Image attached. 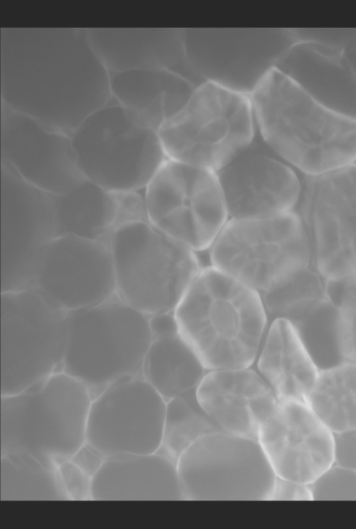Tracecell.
<instances>
[{
  "instance_id": "obj_25",
  "label": "cell",
  "mask_w": 356,
  "mask_h": 529,
  "mask_svg": "<svg viewBox=\"0 0 356 529\" xmlns=\"http://www.w3.org/2000/svg\"><path fill=\"white\" fill-rule=\"evenodd\" d=\"M110 79L112 97L157 131L197 87L168 70H128L110 73Z\"/></svg>"
},
{
  "instance_id": "obj_19",
  "label": "cell",
  "mask_w": 356,
  "mask_h": 529,
  "mask_svg": "<svg viewBox=\"0 0 356 529\" xmlns=\"http://www.w3.org/2000/svg\"><path fill=\"white\" fill-rule=\"evenodd\" d=\"M257 441L280 478L311 484L333 464V432L305 402H279Z\"/></svg>"
},
{
  "instance_id": "obj_36",
  "label": "cell",
  "mask_w": 356,
  "mask_h": 529,
  "mask_svg": "<svg viewBox=\"0 0 356 529\" xmlns=\"http://www.w3.org/2000/svg\"><path fill=\"white\" fill-rule=\"evenodd\" d=\"M56 471L68 500H92V478L70 459L59 463Z\"/></svg>"
},
{
  "instance_id": "obj_20",
  "label": "cell",
  "mask_w": 356,
  "mask_h": 529,
  "mask_svg": "<svg viewBox=\"0 0 356 529\" xmlns=\"http://www.w3.org/2000/svg\"><path fill=\"white\" fill-rule=\"evenodd\" d=\"M232 218H269L294 211L300 182L288 165L248 147L216 172Z\"/></svg>"
},
{
  "instance_id": "obj_18",
  "label": "cell",
  "mask_w": 356,
  "mask_h": 529,
  "mask_svg": "<svg viewBox=\"0 0 356 529\" xmlns=\"http://www.w3.org/2000/svg\"><path fill=\"white\" fill-rule=\"evenodd\" d=\"M1 162L51 195L67 191L84 178L70 136L6 106L1 124Z\"/></svg>"
},
{
  "instance_id": "obj_4",
  "label": "cell",
  "mask_w": 356,
  "mask_h": 529,
  "mask_svg": "<svg viewBox=\"0 0 356 529\" xmlns=\"http://www.w3.org/2000/svg\"><path fill=\"white\" fill-rule=\"evenodd\" d=\"M91 401L87 389L62 371L1 396V456L26 455L56 469L86 441Z\"/></svg>"
},
{
  "instance_id": "obj_11",
  "label": "cell",
  "mask_w": 356,
  "mask_h": 529,
  "mask_svg": "<svg viewBox=\"0 0 356 529\" xmlns=\"http://www.w3.org/2000/svg\"><path fill=\"white\" fill-rule=\"evenodd\" d=\"M144 190L149 223L195 252L210 248L227 222L215 171L168 158Z\"/></svg>"
},
{
  "instance_id": "obj_10",
  "label": "cell",
  "mask_w": 356,
  "mask_h": 529,
  "mask_svg": "<svg viewBox=\"0 0 356 529\" xmlns=\"http://www.w3.org/2000/svg\"><path fill=\"white\" fill-rule=\"evenodd\" d=\"M1 396L27 389L61 371L67 312L35 289L1 292Z\"/></svg>"
},
{
  "instance_id": "obj_14",
  "label": "cell",
  "mask_w": 356,
  "mask_h": 529,
  "mask_svg": "<svg viewBox=\"0 0 356 529\" xmlns=\"http://www.w3.org/2000/svg\"><path fill=\"white\" fill-rule=\"evenodd\" d=\"M186 60L202 82L250 96L297 41L293 29H183Z\"/></svg>"
},
{
  "instance_id": "obj_9",
  "label": "cell",
  "mask_w": 356,
  "mask_h": 529,
  "mask_svg": "<svg viewBox=\"0 0 356 529\" xmlns=\"http://www.w3.org/2000/svg\"><path fill=\"white\" fill-rule=\"evenodd\" d=\"M211 266L257 291L273 290L311 267L307 238L293 211L228 220L210 247Z\"/></svg>"
},
{
  "instance_id": "obj_27",
  "label": "cell",
  "mask_w": 356,
  "mask_h": 529,
  "mask_svg": "<svg viewBox=\"0 0 356 529\" xmlns=\"http://www.w3.org/2000/svg\"><path fill=\"white\" fill-rule=\"evenodd\" d=\"M141 375L167 401L195 391L207 371L179 332L175 319L152 330Z\"/></svg>"
},
{
  "instance_id": "obj_28",
  "label": "cell",
  "mask_w": 356,
  "mask_h": 529,
  "mask_svg": "<svg viewBox=\"0 0 356 529\" xmlns=\"http://www.w3.org/2000/svg\"><path fill=\"white\" fill-rule=\"evenodd\" d=\"M56 235L74 236L110 244L116 229L115 192L83 178L67 191L54 195Z\"/></svg>"
},
{
  "instance_id": "obj_31",
  "label": "cell",
  "mask_w": 356,
  "mask_h": 529,
  "mask_svg": "<svg viewBox=\"0 0 356 529\" xmlns=\"http://www.w3.org/2000/svg\"><path fill=\"white\" fill-rule=\"evenodd\" d=\"M0 500H68L56 469L26 455H7L0 459Z\"/></svg>"
},
{
  "instance_id": "obj_7",
  "label": "cell",
  "mask_w": 356,
  "mask_h": 529,
  "mask_svg": "<svg viewBox=\"0 0 356 529\" xmlns=\"http://www.w3.org/2000/svg\"><path fill=\"white\" fill-rule=\"evenodd\" d=\"M116 294L149 315L173 313L202 267L195 252L148 221L117 229L110 241Z\"/></svg>"
},
{
  "instance_id": "obj_41",
  "label": "cell",
  "mask_w": 356,
  "mask_h": 529,
  "mask_svg": "<svg viewBox=\"0 0 356 529\" xmlns=\"http://www.w3.org/2000/svg\"><path fill=\"white\" fill-rule=\"evenodd\" d=\"M341 51L356 74V29H350Z\"/></svg>"
},
{
  "instance_id": "obj_26",
  "label": "cell",
  "mask_w": 356,
  "mask_h": 529,
  "mask_svg": "<svg viewBox=\"0 0 356 529\" xmlns=\"http://www.w3.org/2000/svg\"><path fill=\"white\" fill-rule=\"evenodd\" d=\"M257 367L279 402H305L319 372L293 325L284 318L272 323Z\"/></svg>"
},
{
  "instance_id": "obj_5",
  "label": "cell",
  "mask_w": 356,
  "mask_h": 529,
  "mask_svg": "<svg viewBox=\"0 0 356 529\" xmlns=\"http://www.w3.org/2000/svg\"><path fill=\"white\" fill-rule=\"evenodd\" d=\"M149 319L116 293L67 312L61 371L81 384L92 399L120 381L142 375L152 341Z\"/></svg>"
},
{
  "instance_id": "obj_35",
  "label": "cell",
  "mask_w": 356,
  "mask_h": 529,
  "mask_svg": "<svg viewBox=\"0 0 356 529\" xmlns=\"http://www.w3.org/2000/svg\"><path fill=\"white\" fill-rule=\"evenodd\" d=\"M338 307L341 316L346 354L350 361L356 362V276L344 279Z\"/></svg>"
},
{
  "instance_id": "obj_30",
  "label": "cell",
  "mask_w": 356,
  "mask_h": 529,
  "mask_svg": "<svg viewBox=\"0 0 356 529\" xmlns=\"http://www.w3.org/2000/svg\"><path fill=\"white\" fill-rule=\"evenodd\" d=\"M290 323L319 371L350 361L340 310L327 298L317 301Z\"/></svg>"
},
{
  "instance_id": "obj_15",
  "label": "cell",
  "mask_w": 356,
  "mask_h": 529,
  "mask_svg": "<svg viewBox=\"0 0 356 529\" xmlns=\"http://www.w3.org/2000/svg\"><path fill=\"white\" fill-rule=\"evenodd\" d=\"M1 292L31 289L46 246L57 236L54 195L1 162Z\"/></svg>"
},
{
  "instance_id": "obj_39",
  "label": "cell",
  "mask_w": 356,
  "mask_h": 529,
  "mask_svg": "<svg viewBox=\"0 0 356 529\" xmlns=\"http://www.w3.org/2000/svg\"><path fill=\"white\" fill-rule=\"evenodd\" d=\"M270 500H312L309 484L276 477Z\"/></svg>"
},
{
  "instance_id": "obj_6",
  "label": "cell",
  "mask_w": 356,
  "mask_h": 529,
  "mask_svg": "<svg viewBox=\"0 0 356 529\" xmlns=\"http://www.w3.org/2000/svg\"><path fill=\"white\" fill-rule=\"evenodd\" d=\"M254 124L250 96L204 82L158 134L168 158L217 172L251 145Z\"/></svg>"
},
{
  "instance_id": "obj_16",
  "label": "cell",
  "mask_w": 356,
  "mask_h": 529,
  "mask_svg": "<svg viewBox=\"0 0 356 529\" xmlns=\"http://www.w3.org/2000/svg\"><path fill=\"white\" fill-rule=\"evenodd\" d=\"M166 403L142 375L120 381L92 399L86 441L106 457L155 453L161 445Z\"/></svg>"
},
{
  "instance_id": "obj_34",
  "label": "cell",
  "mask_w": 356,
  "mask_h": 529,
  "mask_svg": "<svg viewBox=\"0 0 356 529\" xmlns=\"http://www.w3.org/2000/svg\"><path fill=\"white\" fill-rule=\"evenodd\" d=\"M314 500H356V471L332 464L309 484Z\"/></svg>"
},
{
  "instance_id": "obj_3",
  "label": "cell",
  "mask_w": 356,
  "mask_h": 529,
  "mask_svg": "<svg viewBox=\"0 0 356 529\" xmlns=\"http://www.w3.org/2000/svg\"><path fill=\"white\" fill-rule=\"evenodd\" d=\"M173 315L207 371L250 368L267 323L259 293L213 266L201 268Z\"/></svg>"
},
{
  "instance_id": "obj_12",
  "label": "cell",
  "mask_w": 356,
  "mask_h": 529,
  "mask_svg": "<svg viewBox=\"0 0 356 529\" xmlns=\"http://www.w3.org/2000/svg\"><path fill=\"white\" fill-rule=\"evenodd\" d=\"M177 466L191 500H268L277 477L257 439L224 431L198 439Z\"/></svg>"
},
{
  "instance_id": "obj_21",
  "label": "cell",
  "mask_w": 356,
  "mask_h": 529,
  "mask_svg": "<svg viewBox=\"0 0 356 529\" xmlns=\"http://www.w3.org/2000/svg\"><path fill=\"white\" fill-rule=\"evenodd\" d=\"M196 396L222 430L257 440L279 402L264 378L250 368L207 371Z\"/></svg>"
},
{
  "instance_id": "obj_37",
  "label": "cell",
  "mask_w": 356,
  "mask_h": 529,
  "mask_svg": "<svg viewBox=\"0 0 356 529\" xmlns=\"http://www.w3.org/2000/svg\"><path fill=\"white\" fill-rule=\"evenodd\" d=\"M115 194L116 229L131 222L147 221L144 195L140 190L115 192Z\"/></svg>"
},
{
  "instance_id": "obj_29",
  "label": "cell",
  "mask_w": 356,
  "mask_h": 529,
  "mask_svg": "<svg viewBox=\"0 0 356 529\" xmlns=\"http://www.w3.org/2000/svg\"><path fill=\"white\" fill-rule=\"evenodd\" d=\"M305 402L332 432L356 428V362L320 371Z\"/></svg>"
},
{
  "instance_id": "obj_38",
  "label": "cell",
  "mask_w": 356,
  "mask_h": 529,
  "mask_svg": "<svg viewBox=\"0 0 356 529\" xmlns=\"http://www.w3.org/2000/svg\"><path fill=\"white\" fill-rule=\"evenodd\" d=\"M333 464L356 471V428L333 432Z\"/></svg>"
},
{
  "instance_id": "obj_40",
  "label": "cell",
  "mask_w": 356,
  "mask_h": 529,
  "mask_svg": "<svg viewBox=\"0 0 356 529\" xmlns=\"http://www.w3.org/2000/svg\"><path fill=\"white\" fill-rule=\"evenodd\" d=\"M106 456L86 441L74 453L70 460L90 478H93L104 463Z\"/></svg>"
},
{
  "instance_id": "obj_24",
  "label": "cell",
  "mask_w": 356,
  "mask_h": 529,
  "mask_svg": "<svg viewBox=\"0 0 356 529\" xmlns=\"http://www.w3.org/2000/svg\"><path fill=\"white\" fill-rule=\"evenodd\" d=\"M88 35L92 48L109 72L168 70L195 86L200 83L186 63L183 29L92 31Z\"/></svg>"
},
{
  "instance_id": "obj_32",
  "label": "cell",
  "mask_w": 356,
  "mask_h": 529,
  "mask_svg": "<svg viewBox=\"0 0 356 529\" xmlns=\"http://www.w3.org/2000/svg\"><path fill=\"white\" fill-rule=\"evenodd\" d=\"M218 431L223 430L201 407L196 391L176 397L166 403L163 433L159 451L177 463L182 453L198 439Z\"/></svg>"
},
{
  "instance_id": "obj_17",
  "label": "cell",
  "mask_w": 356,
  "mask_h": 529,
  "mask_svg": "<svg viewBox=\"0 0 356 529\" xmlns=\"http://www.w3.org/2000/svg\"><path fill=\"white\" fill-rule=\"evenodd\" d=\"M31 289L67 313L108 300L116 293L110 245L74 236H56L39 259Z\"/></svg>"
},
{
  "instance_id": "obj_2",
  "label": "cell",
  "mask_w": 356,
  "mask_h": 529,
  "mask_svg": "<svg viewBox=\"0 0 356 529\" xmlns=\"http://www.w3.org/2000/svg\"><path fill=\"white\" fill-rule=\"evenodd\" d=\"M250 98L264 141L305 175L356 163V120L323 106L279 70Z\"/></svg>"
},
{
  "instance_id": "obj_33",
  "label": "cell",
  "mask_w": 356,
  "mask_h": 529,
  "mask_svg": "<svg viewBox=\"0 0 356 529\" xmlns=\"http://www.w3.org/2000/svg\"><path fill=\"white\" fill-rule=\"evenodd\" d=\"M260 295L267 313L291 322L317 301L327 298L325 280L308 267L283 285Z\"/></svg>"
},
{
  "instance_id": "obj_22",
  "label": "cell",
  "mask_w": 356,
  "mask_h": 529,
  "mask_svg": "<svg viewBox=\"0 0 356 529\" xmlns=\"http://www.w3.org/2000/svg\"><path fill=\"white\" fill-rule=\"evenodd\" d=\"M275 69L323 106L356 120V74L341 50L298 40Z\"/></svg>"
},
{
  "instance_id": "obj_23",
  "label": "cell",
  "mask_w": 356,
  "mask_h": 529,
  "mask_svg": "<svg viewBox=\"0 0 356 529\" xmlns=\"http://www.w3.org/2000/svg\"><path fill=\"white\" fill-rule=\"evenodd\" d=\"M179 500L177 463L159 450L107 457L92 478V500Z\"/></svg>"
},
{
  "instance_id": "obj_13",
  "label": "cell",
  "mask_w": 356,
  "mask_h": 529,
  "mask_svg": "<svg viewBox=\"0 0 356 529\" xmlns=\"http://www.w3.org/2000/svg\"><path fill=\"white\" fill-rule=\"evenodd\" d=\"M297 205L311 267L325 280L356 276V163L305 175Z\"/></svg>"
},
{
  "instance_id": "obj_8",
  "label": "cell",
  "mask_w": 356,
  "mask_h": 529,
  "mask_svg": "<svg viewBox=\"0 0 356 529\" xmlns=\"http://www.w3.org/2000/svg\"><path fill=\"white\" fill-rule=\"evenodd\" d=\"M70 137L83 177L113 192L145 189L168 159L158 131L113 97Z\"/></svg>"
},
{
  "instance_id": "obj_1",
  "label": "cell",
  "mask_w": 356,
  "mask_h": 529,
  "mask_svg": "<svg viewBox=\"0 0 356 529\" xmlns=\"http://www.w3.org/2000/svg\"><path fill=\"white\" fill-rule=\"evenodd\" d=\"M6 43V106L70 136L111 99L88 33L33 32Z\"/></svg>"
}]
</instances>
